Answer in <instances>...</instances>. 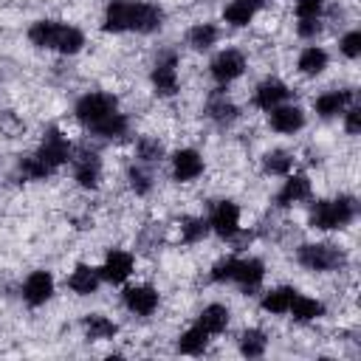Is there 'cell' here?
Returning <instances> with one entry per match:
<instances>
[{
    "instance_id": "cell-3",
    "label": "cell",
    "mask_w": 361,
    "mask_h": 361,
    "mask_svg": "<svg viewBox=\"0 0 361 361\" xmlns=\"http://www.w3.org/2000/svg\"><path fill=\"white\" fill-rule=\"evenodd\" d=\"M178 65H180V56L178 51H161L152 71H149V85L155 90L158 99H172L178 90H180V73H178Z\"/></svg>"
},
{
    "instance_id": "cell-6",
    "label": "cell",
    "mask_w": 361,
    "mask_h": 361,
    "mask_svg": "<svg viewBox=\"0 0 361 361\" xmlns=\"http://www.w3.org/2000/svg\"><path fill=\"white\" fill-rule=\"evenodd\" d=\"M209 228H212V234H217V237H223V240H234L237 234H240V223H243V209H240V203L237 200H228V197H223V200H217L214 206H212V212H209Z\"/></svg>"
},
{
    "instance_id": "cell-1",
    "label": "cell",
    "mask_w": 361,
    "mask_h": 361,
    "mask_svg": "<svg viewBox=\"0 0 361 361\" xmlns=\"http://www.w3.org/2000/svg\"><path fill=\"white\" fill-rule=\"evenodd\" d=\"M358 214V200L353 195H336L330 200H316L310 214H307V226L316 231H338L347 228Z\"/></svg>"
},
{
    "instance_id": "cell-2",
    "label": "cell",
    "mask_w": 361,
    "mask_h": 361,
    "mask_svg": "<svg viewBox=\"0 0 361 361\" xmlns=\"http://www.w3.org/2000/svg\"><path fill=\"white\" fill-rule=\"evenodd\" d=\"M296 262L310 274H330L347 265V254L333 243H302L296 248Z\"/></svg>"
},
{
    "instance_id": "cell-13",
    "label": "cell",
    "mask_w": 361,
    "mask_h": 361,
    "mask_svg": "<svg viewBox=\"0 0 361 361\" xmlns=\"http://www.w3.org/2000/svg\"><path fill=\"white\" fill-rule=\"evenodd\" d=\"M73 164V180L79 189H99L102 183V158L90 149H79L71 155Z\"/></svg>"
},
{
    "instance_id": "cell-42",
    "label": "cell",
    "mask_w": 361,
    "mask_h": 361,
    "mask_svg": "<svg viewBox=\"0 0 361 361\" xmlns=\"http://www.w3.org/2000/svg\"><path fill=\"white\" fill-rule=\"evenodd\" d=\"M341 116H344V133H347L350 138H355V135H358V130H361V107L353 102Z\"/></svg>"
},
{
    "instance_id": "cell-8",
    "label": "cell",
    "mask_w": 361,
    "mask_h": 361,
    "mask_svg": "<svg viewBox=\"0 0 361 361\" xmlns=\"http://www.w3.org/2000/svg\"><path fill=\"white\" fill-rule=\"evenodd\" d=\"M54 293H56V279H54V274H51L48 268L31 271V274L23 279V288H20V296H23V302H25L28 307H42V305H48V302L54 299Z\"/></svg>"
},
{
    "instance_id": "cell-27",
    "label": "cell",
    "mask_w": 361,
    "mask_h": 361,
    "mask_svg": "<svg viewBox=\"0 0 361 361\" xmlns=\"http://www.w3.org/2000/svg\"><path fill=\"white\" fill-rule=\"evenodd\" d=\"M288 313L296 324H307V322H316V319L324 316V302L316 299V296H307V293H296Z\"/></svg>"
},
{
    "instance_id": "cell-9",
    "label": "cell",
    "mask_w": 361,
    "mask_h": 361,
    "mask_svg": "<svg viewBox=\"0 0 361 361\" xmlns=\"http://www.w3.org/2000/svg\"><path fill=\"white\" fill-rule=\"evenodd\" d=\"M133 274H135V257L124 248H110L99 265L102 282H110V285H124Z\"/></svg>"
},
{
    "instance_id": "cell-7",
    "label": "cell",
    "mask_w": 361,
    "mask_h": 361,
    "mask_svg": "<svg viewBox=\"0 0 361 361\" xmlns=\"http://www.w3.org/2000/svg\"><path fill=\"white\" fill-rule=\"evenodd\" d=\"M245 68H248V59H245V54L240 51V48H223V51H217L214 56H212V62H209V76L217 82V85H231V82H237L243 73H245Z\"/></svg>"
},
{
    "instance_id": "cell-30",
    "label": "cell",
    "mask_w": 361,
    "mask_h": 361,
    "mask_svg": "<svg viewBox=\"0 0 361 361\" xmlns=\"http://www.w3.org/2000/svg\"><path fill=\"white\" fill-rule=\"evenodd\" d=\"M166 158V147L158 135H138L135 138V161L144 166H155Z\"/></svg>"
},
{
    "instance_id": "cell-40",
    "label": "cell",
    "mask_w": 361,
    "mask_h": 361,
    "mask_svg": "<svg viewBox=\"0 0 361 361\" xmlns=\"http://www.w3.org/2000/svg\"><path fill=\"white\" fill-rule=\"evenodd\" d=\"M234 265H237V257H234V254H228V257L217 259V262L209 268V279H212V282H217V285L231 282V276H234Z\"/></svg>"
},
{
    "instance_id": "cell-26",
    "label": "cell",
    "mask_w": 361,
    "mask_h": 361,
    "mask_svg": "<svg viewBox=\"0 0 361 361\" xmlns=\"http://www.w3.org/2000/svg\"><path fill=\"white\" fill-rule=\"evenodd\" d=\"M296 293H299V290H296L293 285L271 288V290H265V293H262V299H259V310H262V313H268V316H285Z\"/></svg>"
},
{
    "instance_id": "cell-14",
    "label": "cell",
    "mask_w": 361,
    "mask_h": 361,
    "mask_svg": "<svg viewBox=\"0 0 361 361\" xmlns=\"http://www.w3.org/2000/svg\"><path fill=\"white\" fill-rule=\"evenodd\" d=\"M310 192H313L310 178L302 172H290V175H285L279 192L274 195V203H276V209H290L296 203H305L310 197Z\"/></svg>"
},
{
    "instance_id": "cell-25",
    "label": "cell",
    "mask_w": 361,
    "mask_h": 361,
    "mask_svg": "<svg viewBox=\"0 0 361 361\" xmlns=\"http://www.w3.org/2000/svg\"><path fill=\"white\" fill-rule=\"evenodd\" d=\"M90 133L96 138H104V141H118V138H124L130 133V116L121 113V110H116V113L104 116L102 121L90 124Z\"/></svg>"
},
{
    "instance_id": "cell-17",
    "label": "cell",
    "mask_w": 361,
    "mask_h": 361,
    "mask_svg": "<svg viewBox=\"0 0 361 361\" xmlns=\"http://www.w3.org/2000/svg\"><path fill=\"white\" fill-rule=\"evenodd\" d=\"M161 25H164V8H161L158 3H152V0H135V6H133V20H130V31L147 37V34L161 31Z\"/></svg>"
},
{
    "instance_id": "cell-43",
    "label": "cell",
    "mask_w": 361,
    "mask_h": 361,
    "mask_svg": "<svg viewBox=\"0 0 361 361\" xmlns=\"http://www.w3.org/2000/svg\"><path fill=\"white\" fill-rule=\"evenodd\" d=\"M322 31H324L322 17H316V20H299V23H296V34H299L302 39H316Z\"/></svg>"
},
{
    "instance_id": "cell-37",
    "label": "cell",
    "mask_w": 361,
    "mask_h": 361,
    "mask_svg": "<svg viewBox=\"0 0 361 361\" xmlns=\"http://www.w3.org/2000/svg\"><path fill=\"white\" fill-rule=\"evenodd\" d=\"M178 231H180V243H186V245L203 243V240L212 234V228H209V220H206V217H186V220H180Z\"/></svg>"
},
{
    "instance_id": "cell-18",
    "label": "cell",
    "mask_w": 361,
    "mask_h": 361,
    "mask_svg": "<svg viewBox=\"0 0 361 361\" xmlns=\"http://www.w3.org/2000/svg\"><path fill=\"white\" fill-rule=\"evenodd\" d=\"M265 279V262L259 257H237L234 265V276L231 282L243 290V293H254Z\"/></svg>"
},
{
    "instance_id": "cell-10",
    "label": "cell",
    "mask_w": 361,
    "mask_h": 361,
    "mask_svg": "<svg viewBox=\"0 0 361 361\" xmlns=\"http://www.w3.org/2000/svg\"><path fill=\"white\" fill-rule=\"evenodd\" d=\"M121 302H124V307H127L133 316L147 319V316H152V313L158 310L161 293H158V288H152V285H147V282H138V285L124 288Z\"/></svg>"
},
{
    "instance_id": "cell-33",
    "label": "cell",
    "mask_w": 361,
    "mask_h": 361,
    "mask_svg": "<svg viewBox=\"0 0 361 361\" xmlns=\"http://www.w3.org/2000/svg\"><path fill=\"white\" fill-rule=\"evenodd\" d=\"M237 350H240V355H245V358H259V355H265V350H268V333L259 330V327L243 330L240 338H237Z\"/></svg>"
},
{
    "instance_id": "cell-28",
    "label": "cell",
    "mask_w": 361,
    "mask_h": 361,
    "mask_svg": "<svg viewBox=\"0 0 361 361\" xmlns=\"http://www.w3.org/2000/svg\"><path fill=\"white\" fill-rule=\"evenodd\" d=\"M228 322H231V310L226 305H220V302H212V305H206L200 310V316H197L195 324H200L209 336H220V333H226Z\"/></svg>"
},
{
    "instance_id": "cell-12",
    "label": "cell",
    "mask_w": 361,
    "mask_h": 361,
    "mask_svg": "<svg viewBox=\"0 0 361 361\" xmlns=\"http://www.w3.org/2000/svg\"><path fill=\"white\" fill-rule=\"evenodd\" d=\"M355 102V90L353 87H333V90H324L313 99V113L324 121L330 118H338L350 104Z\"/></svg>"
},
{
    "instance_id": "cell-16",
    "label": "cell",
    "mask_w": 361,
    "mask_h": 361,
    "mask_svg": "<svg viewBox=\"0 0 361 361\" xmlns=\"http://www.w3.org/2000/svg\"><path fill=\"white\" fill-rule=\"evenodd\" d=\"M268 127L279 135H296L305 127V110L299 104H276L274 110H268Z\"/></svg>"
},
{
    "instance_id": "cell-34",
    "label": "cell",
    "mask_w": 361,
    "mask_h": 361,
    "mask_svg": "<svg viewBox=\"0 0 361 361\" xmlns=\"http://www.w3.org/2000/svg\"><path fill=\"white\" fill-rule=\"evenodd\" d=\"M127 186L135 192V197H147L152 189H155V175H152V166H144V164H133L127 169Z\"/></svg>"
},
{
    "instance_id": "cell-5",
    "label": "cell",
    "mask_w": 361,
    "mask_h": 361,
    "mask_svg": "<svg viewBox=\"0 0 361 361\" xmlns=\"http://www.w3.org/2000/svg\"><path fill=\"white\" fill-rule=\"evenodd\" d=\"M116 110H118V99H116L113 93H104V90H87V93H82V96L76 99V104H73V116H76V121H82L85 127L102 121L104 116H110V113H116Z\"/></svg>"
},
{
    "instance_id": "cell-41",
    "label": "cell",
    "mask_w": 361,
    "mask_h": 361,
    "mask_svg": "<svg viewBox=\"0 0 361 361\" xmlns=\"http://www.w3.org/2000/svg\"><path fill=\"white\" fill-rule=\"evenodd\" d=\"M324 8H327V0H296L293 14L296 20H316L324 14Z\"/></svg>"
},
{
    "instance_id": "cell-44",
    "label": "cell",
    "mask_w": 361,
    "mask_h": 361,
    "mask_svg": "<svg viewBox=\"0 0 361 361\" xmlns=\"http://www.w3.org/2000/svg\"><path fill=\"white\" fill-rule=\"evenodd\" d=\"M248 3H251V6H257V8H262V6H265V0H248Z\"/></svg>"
},
{
    "instance_id": "cell-38",
    "label": "cell",
    "mask_w": 361,
    "mask_h": 361,
    "mask_svg": "<svg viewBox=\"0 0 361 361\" xmlns=\"http://www.w3.org/2000/svg\"><path fill=\"white\" fill-rule=\"evenodd\" d=\"M17 175H20L23 180H45V178H51V172L39 164L37 155H25V158H20V161H17Z\"/></svg>"
},
{
    "instance_id": "cell-31",
    "label": "cell",
    "mask_w": 361,
    "mask_h": 361,
    "mask_svg": "<svg viewBox=\"0 0 361 361\" xmlns=\"http://www.w3.org/2000/svg\"><path fill=\"white\" fill-rule=\"evenodd\" d=\"M209 338H212V336H209L200 324H192V327H186V330L178 336L175 347H178V353H183V355H203L206 347H209Z\"/></svg>"
},
{
    "instance_id": "cell-15",
    "label": "cell",
    "mask_w": 361,
    "mask_h": 361,
    "mask_svg": "<svg viewBox=\"0 0 361 361\" xmlns=\"http://www.w3.org/2000/svg\"><path fill=\"white\" fill-rule=\"evenodd\" d=\"M290 87L282 82V79H276V76H268V79H262L257 87H254V96H251V104L257 107V110H262V113H268V110H274L276 104H282V102H288L290 99Z\"/></svg>"
},
{
    "instance_id": "cell-4",
    "label": "cell",
    "mask_w": 361,
    "mask_h": 361,
    "mask_svg": "<svg viewBox=\"0 0 361 361\" xmlns=\"http://www.w3.org/2000/svg\"><path fill=\"white\" fill-rule=\"evenodd\" d=\"M34 155H37V158H39V164L54 175L59 166H65V164L71 161L73 147H71L68 135H65L56 124H51V127L42 133V141H39V147H37V152H34Z\"/></svg>"
},
{
    "instance_id": "cell-21",
    "label": "cell",
    "mask_w": 361,
    "mask_h": 361,
    "mask_svg": "<svg viewBox=\"0 0 361 361\" xmlns=\"http://www.w3.org/2000/svg\"><path fill=\"white\" fill-rule=\"evenodd\" d=\"M226 87L220 85L212 96H209V102H206V116L214 121V124H220V127H228V124H234L237 118H240V107L223 93Z\"/></svg>"
},
{
    "instance_id": "cell-19",
    "label": "cell",
    "mask_w": 361,
    "mask_h": 361,
    "mask_svg": "<svg viewBox=\"0 0 361 361\" xmlns=\"http://www.w3.org/2000/svg\"><path fill=\"white\" fill-rule=\"evenodd\" d=\"M133 6H135V0H107V6L102 11V31L104 34H124V31H130Z\"/></svg>"
},
{
    "instance_id": "cell-22",
    "label": "cell",
    "mask_w": 361,
    "mask_h": 361,
    "mask_svg": "<svg viewBox=\"0 0 361 361\" xmlns=\"http://www.w3.org/2000/svg\"><path fill=\"white\" fill-rule=\"evenodd\" d=\"M330 68V54L322 48V45H305L296 56V71L307 79H316L322 76L324 71Z\"/></svg>"
},
{
    "instance_id": "cell-36",
    "label": "cell",
    "mask_w": 361,
    "mask_h": 361,
    "mask_svg": "<svg viewBox=\"0 0 361 361\" xmlns=\"http://www.w3.org/2000/svg\"><path fill=\"white\" fill-rule=\"evenodd\" d=\"M85 45H87L85 31L65 23V25H62V34H59V39H56V51L65 54V56H73V54H79Z\"/></svg>"
},
{
    "instance_id": "cell-20",
    "label": "cell",
    "mask_w": 361,
    "mask_h": 361,
    "mask_svg": "<svg viewBox=\"0 0 361 361\" xmlns=\"http://www.w3.org/2000/svg\"><path fill=\"white\" fill-rule=\"evenodd\" d=\"M62 25L59 20H51V17H42L37 23L28 25V42L39 51H56V39L62 34Z\"/></svg>"
},
{
    "instance_id": "cell-24",
    "label": "cell",
    "mask_w": 361,
    "mask_h": 361,
    "mask_svg": "<svg viewBox=\"0 0 361 361\" xmlns=\"http://www.w3.org/2000/svg\"><path fill=\"white\" fill-rule=\"evenodd\" d=\"M82 333L87 341H110L118 333V324L104 313H85L82 316Z\"/></svg>"
},
{
    "instance_id": "cell-32",
    "label": "cell",
    "mask_w": 361,
    "mask_h": 361,
    "mask_svg": "<svg viewBox=\"0 0 361 361\" xmlns=\"http://www.w3.org/2000/svg\"><path fill=\"white\" fill-rule=\"evenodd\" d=\"M257 6H251L248 0H231L223 6V23L231 25V28H248L257 17Z\"/></svg>"
},
{
    "instance_id": "cell-29",
    "label": "cell",
    "mask_w": 361,
    "mask_h": 361,
    "mask_svg": "<svg viewBox=\"0 0 361 361\" xmlns=\"http://www.w3.org/2000/svg\"><path fill=\"white\" fill-rule=\"evenodd\" d=\"M217 39H220V28H217L214 23H209V20L195 23V25L186 31V45H189L192 51H212V48L217 45Z\"/></svg>"
},
{
    "instance_id": "cell-39",
    "label": "cell",
    "mask_w": 361,
    "mask_h": 361,
    "mask_svg": "<svg viewBox=\"0 0 361 361\" xmlns=\"http://www.w3.org/2000/svg\"><path fill=\"white\" fill-rule=\"evenodd\" d=\"M338 51H341V56H344V59L355 62V59L361 56V31H358V28L344 31V34L338 37Z\"/></svg>"
},
{
    "instance_id": "cell-35",
    "label": "cell",
    "mask_w": 361,
    "mask_h": 361,
    "mask_svg": "<svg viewBox=\"0 0 361 361\" xmlns=\"http://www.w3.org/2000/svg\"><path fill=\"white\" fill-rule=\"evenodd\" d=\"M293 169V155L288 149H268L262 155V172L271 178H285Z\"/></svg>"
},
{
    "instance_id": "cell-11",
    "label": "cell",
    "mask_w": 361,
    "mask_h": 361,
    "mask_svg": "<svg viewBox=\"0 0 361 361\" xmlns=\"http://www.w3.org/2000/svg\"><path fill=\"white\" fill-rule=\"evenodd\" d=\"M169 161H172V180H175V183H192V180H197V178L203 175V169H206V161H203V155H200L195 147H180V149H175Z\"/></svg>"
},
{
    "instance_id": "cell-23",
    "label": "cell",
    "mask_w": 361,
    "mask_h": 361,
    "mask_svg": "<svg viewBox=\"0 0 361 361\" xmlns=\"http://www.w3.org/2000/svg\"><path fill=\"white\" fill-rule=\"evenodd\" d=\"M102 285V276H99V268L87 265V262H79L73 265V271L68 274V290L76 293V296H93Z\"/></svg>"
}]
</instances>
